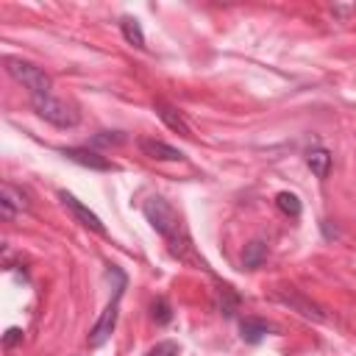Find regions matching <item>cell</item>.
<instances>
[{
    "label": "cell",
    "instance_id": "cell-1",
    "mask_svg": "<svg viewBox=\"0 0 356 356\" xmlns=\"http://www.w3.org/2000/svg\"><path fill=\"white\" fill-rule=\"evenodd\" d=\"M142 211H145L147 222H150L161 236H167L170 242H175V236H178V231H181V217H178V211H175L164 197H159V195L147 197L145 206H142Z\"/></svg>",
    "mask_w": 356,
    "mask_h": 356
},
{
    "label": "cell",
    "instance_id": "cell-2",
    "mask_svg": "<svg viewBox=\"0 0 356 356\" xmlns=\"http://www.w3.org/2000/svg\"><path fill=\"white\" fill-rule=\"evenodd\" d=\"M6 70H8V75H11L14 81H19L25 89H31V97L50 95V78H47V72H44L42 67L8 56V58H6Z\"/></svg>",
    "mask_w": 356,
    "mask_h": 356
},
{
    "label": "cell",
    "instance_id": "cell-3",
    "mask_svg": "<svg viewBox=\"0 0 356 356\" xmlns=\"http://www.w3.org/2000/svg\"><path fill=\"white\" fill-rule=\"evenodd\" d=\"M31 103H33V111H36L44 122H50V125H56V128H75V125H78V111H75L72 106H67L64 100L53 97V95L31 97Z\"/></svg>",
    "mask_w": 356,
    "mask_h": 356
},
{
    "label": "cell",
    "instance_id": "cell-4",
    "mask_svg": "<svg viewBox=\"0 0 356 356\" xmlns=\"http://www.w3.org/2000/svg\"><path fill=\"white\" fill-rule=\"evenodd\" d=\"M120 298H122V295H114V298H111V303H108V306L103 309V314L97 317V323L92 325V331H89V345H92V348L106 345V342H108V337L114 334L117 314H120Z\"/></svg>",
    "mask_w": 356,
    "mask_h": 356
},
{
    "label": "cell",
    "instance_id": "cell-5",
    "mask_svg": "<svg viewBox=\"0 0 356 356\" xmlns=\"http://www.w3.org/2000/svg\"><path fill=\"white\" fill-rule=\"evenodd\" d=\"M58 197H61V203H64V209L81 222V225H86V228H92L95 234H100V236H106V225H103V220L89 209V206H83L75 195H70V192H58Z\"/></svg>",
    "mask_w": 356,
    "mask_h": 356
},
{
    "label": "cell",
    "instance_id": "cell-6",
    "mask_svg": "<svg viewBox=\"0 0 356 356\" xmlns=\"http://www.w3.org/2000/svg\"><path fill=\"white\" fill-rule=\"evenodd\" d=\"M61 156L86 167V170H95V172H108L111 170V161L106 156H100L97 150H89V147H61Z\"/></svg>",
    "mask_w": 356,
    "mask_h": 356
},
{
    "label": "cell",
    "instance_id": "cell-7",
    "mask_svg": "<svg viewBox=\"0 0 356 356\" xmlns=\"http://www.w3.org/2000/svg\"><path fill=\"white\" fill-rule=\"evenodd\" d=\"M139 150H142L145 156L156 159V161H181V159H184V153H181L178 147H172V145H167V142H161V139H150V136L139 139Z\"/></svg>",
    "mask_w": 356,
    "mask_h": 356
},
{
    "label": "cell",
    "instance_id": "cell-8",
    "mask_svg": "<svg viewBox=\"0 0 356 356\" xmlns=\"http://www.w3.org/2000/svg\"><path fill=\"white\" fill-rule=\"evenodd\" d=\"M22 209H28L25 195H22L17 186L3 184V189H0V214H3L6 220H11V217H17Z\"/></svg>",
    "mask_w": 356,
    "mask_h": 356
},
{
    "label": "cell",
    "instance_id": "cell-9",
    "mask_svg": "<svg viewBox=\"0 0 356 356\" xmlns=\"http://www.w3.org/2000/svg\"><path fill=\"white\" fill-rule=\"evenodd\" d=\"M281 303H286V306H292V309H298L303 317H309V320H317V323H323L325 320V314L320 312V306H314V303H309L303 295H298V292H278L275 295Z\"/></svg>",
    "mask_w": 356,
    "mask_h": 356
},
{
    "label": "cell",
    "instance_id": "cell-10",
    "mask_svg": "<svg viewBox=\"0 0 356 356\" xmlns=\"http://www.w3.org/2000/svg\"><path fill=\"white\" fill-rule=\"evenodd\" d=\"M239 331H242V339H245V342L256 345V342H261V339L273 331V325L264 323V320H259V317H245V320L239 323Z\"/></svg>",
    "mask_w": 356,
    "mask_h": 356
},
{
    "label": "cell",
    "instance_id": "cell-11",
    "mask_svg": "<svg viewBox=\"0 0 356 356\" xmlns=\"http://www.w3.org/2000/svg\"><path fill=\"white\" fill-rule=\"evenodd\" d=\"M156 114H159V120H161L170 131L181 134V136H189V125H186V120H184L172 106H167V103H156Z\"/></svg>",
    "mask_w": 356,
    "mask_h": 356
},
{
    "label": "cell",
    "instance_id": "cell-12",
    "mask_svg": "<svg viewBox=\"0 0 356 356\" xmlns=\"http://www.w3.org/2000/svg\"><path fill=\"white\" fill-rule=\"evenodd\" d=\"M306 164H309V170L317 178H328V172H331V153L325 147H312L306 153Z\"/></svg>",
    "mask_w": 356,
    "mask_h": 356
},
{
    "label": "cell",
    "instance_id": "cell-13",
    "mask_svg": "<svg viewBox=\"0 0 356 356\" xmlns=\"http://www.w3.org/2000/svg\"><path fill=\"white\" fill-rule=\"evenodd\" d=\"M264 259H267V245H264L261 239H250V242L245 245V250H242V264H245L248 270H256V267L264 264Z\"/></svg>",
    "mask_w": 356,
    "mask_h": 356
},
{
    "label": "cell",
    "instance_id": "cell-14",
    "mask_svg": "<svg viewBox=\"0 0 356 356\" xmlns=\"http://www.w3.org/2000/svg\"><path fill=\"white\" fill-rule=\"evenodd\" d=\"M120 31H122V36H125L128 44H134V47H145V33H142L139 19H134V17H122V19H120Z\"/></svg>",
    "mask_w": 356,
    "mask_h": 356
},
{
    "label": "cell",
    "instance_id": "cell-15",
    "mask_svg": "<svg viewBox=\"0 0 356 356\" xmlns=\"http://www.w3.org/2000/svg\"><path fill=\"white\" fill-rule=\"evenodd\" d=\"M275 206H278L286 217H300V211H303L298 195H292V192H278V195H275Z\"/></svg>",
    "mask_w": 356,
    "mask_h": 356
},
{
    "label": "cell",
    "instance_id": "cell-16",
    "mask_svg": "<svg viewBox=\"0 0 356 356\" xmlns=\"http://www.w3.org/2000/svg\"><path fill=\"white\" fill-rule=\"evenodd\" d=\"M150 312H153V320H156V323H161V325L172 320V306L167 303V298H156V300H153V306H150Z\"/></svg>",
    "mask_w": 356,
    "mask_h": 356
},
{
    "label": "cell",
    "instance_id": "cell-17",
    "mask_svg": "<svg viewBox=\"0 0 356 356\" xmlns=\"http://www.w3.org/2000/svg\"><path fill=\"white\" fill-rule=\"evenodd\" d=\"M147 356H178V345H175V342H170V339L156 342V345L147 350Z\"/></svg>",
    "mask_w": 356,
    "mask_h": 356
},
{
    "label": "cell",
    "instance_id": "cell-18",
    "mask_svg": "<svg viewBox=\"0 0 356 356\" xmlns=\"http://www.w3.org/2000/svg\"><path fill=\"white\" fill-rule=\"evenodd\" d=\"M122 139H125V136L117 134V131H114V134H111V131H100V134H95L92 142H95V145H120Z\"/></svg>",
    "mask_w": 356,
    "mask_h": 356
},
{
    "label": "cell",
    "instance_id": "cell-19",
    "mask_svg": "<svg viewBox=\"0 0 356 356\" xmlns=\"http://www.w3.org/2000/svg\"><path fill=\"white\" fill-rule=\"evenodd\" d=\"M17 342H22V331H19V328H8L6 337H3V345H6V348H14Z\"/></svg>",
    "mask_w": 356,
    "mask_h": 356
}]
</instances>
